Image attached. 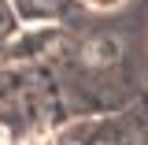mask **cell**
Instances as JSON below:
<instances>
[{
	"mask_svg": "<svg viewBox=\"0 0 148 145\" xmlns=\"http://www.w3.org/2000/svg\"><path fill=\"white\" fill-rule=\"evenodd\" d=\"M18 145H26V142H18Z\"/></svg>",
	"mask_w": 148,
	"mask_h": 145,
	"instance_id": "cell-2",
	"label": "cell"
},
{
	"mask_svg": "<svg viewBox=\"0 0 148 145\" xmlns=\"http://www.w3.org/2000/svg\"><path fill=\"white\" fill-rule=\"evenodd\" d=\"M82 4H89V8H96V11H115V8H122L126 0H82Z\"/></svg>",
	"mask_w": 148,
	"mask_h": 145,
	"instance_id": "cell-1",
	"label": "cell"
}]
</instances>
